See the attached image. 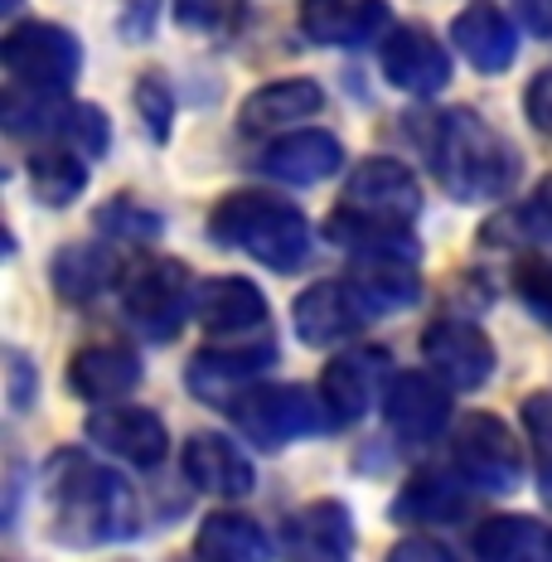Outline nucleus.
Here are the masks:
<instances>
[{
  "instance_id": "nucleus-1",
  "label": "nucleus",
  "mask_w": 552,
  "mask_h": 562,
  "mask_svg": "<svg viewBox=\"0 0 552 562\" xmlns=\"http://www.w3.org/2000/svg\"><path fill=\"white\" fill-rule=\"evenodd\" d=\"M421 150H427V166L437 175V184L461 204L504 199L519 180V150L470 108L427 116Z\"/></svg>"
},
{
  "instance_id": "nucleus-2",
  "label": "nucleus",
  "mask_w": 552,
  "mask_h": 562,
  "mask_svg": "<svg viewBox=\"0 0 552 562\" xmlns=\"http://www.w3.org/2000/svg\"><path fill=\"white\" fill-rule=\"evenodd\" d=\"M44 490H49L58 543L102 548L136 533V495L122 475H112L108 465L88 461V456L58 451L44 471Z\"/></svg>"
},
{
  "instance_id": "nucleus-3",
  "label": "nucleus",
  "mask_w": 552,
  "mask_h": 562,
  "mask_svg": "<svg viewBox=\"0 0 552 562\" xmlns=\"http://www.w3.org/2000/svg\"><path fill=\"white\" fill-rule=\"evenodd\" d=\"M209 238L218 248H238L252 262L272 267V272H301L315 252V233L311 218L296 204L262 190H243L218 199L214 218H209Z\"/></svg>"
},
{
  "instance_id": "nucleus-4",
  "label": "nucleus",
  "mask_w": 552,
  "mask_h": 562,
  "mask_svg": "<svg viewBox=\"0 0 552 562\" xmlns=\"http://www.w3.org/2000/svg\"><path fill=\"white\" fill-rule=\"evenodd\" d=\"M228 417L252 447L281 451L301 437L330 427V413L320 403V389H301V383H252L248 393H238L228 403Z\"/></svg>"
},
{
  "instance_id": "nucleus-5",
  "label": "nucleus",
  "mask_w": 552,
  "mask_h": 562,
  "mask_svg": "<svg viewBox=\"0 0 552 562\" xmlns=\"http://www.w3.org/2000/svg\"><path fill=\"white\" fill-rule=\"evenodd\" d=\"M194 277L184 262L174 257H156V262H140L122 286V306L126 321L136 325L146 339H174L180 325L194 315Z\"/></svg>"
},
{
  "instance_id": "nucleus-6",
  "label": "nucleus",
  "mask_w": 552,
  "mask_h": 562,
  "mask_svg": "<svg viewBox=\"0 0 552 562\" xmlns=\"http://www.w3.org/2000/svg\"><path fill=\"white\" fill-rule=\"evenodd\" d=\"M0 64L15 78L20 88L30 92H58L78 78L83 68V44L68 30L44 25V20H30V25H15L0 40Z\"/></svg>"
},
{
  "instance_id": "nucleus-7",
  "label": "nucleus",
  "mask_w": 552,
  "mask_h": 562,
  "mask_svg": "<svg viewBox=\"0 0 552 562\" xmlns=\"http://www.w3.org/2000/svg\"><path fill=\"white\" fill-rule=\"evenodd\" d=\"M451 461L465 485L485 495H514L523 475V451L495 413H470L451 437Z\"/></svg>"
},
{
  "instance_id": "nucleus-8",
  "label": "nucleus",
  "mask_w": 552,
  "mask_h": 562,
  "mask_svg": "<svg viewBox=\"0 0 552 562\" xmlns=\"http://www.w3.org/2000/svg\"><path fill=\"white\" fill-rule=\"evenodd\" d=\"M421 359L446 389H480L495 373V345L475 321L441 315L421 330Z\"/></svg>"
},
{
  "instance_id": "nucleus-9",
  "label": "nucleus",
  "mask_w": 552,
  "mask_h": 562,
  "mask_svg": "<svg viewBox=\"0 0 552 562\" xmlns=\"http://www.w3.org/2000/svg\"><path fill=\"white\" fill-rule=\"evenodd\" d=\"M345 209H354L363 218H383V224H397V228H413V218L421 214V184L407 166L387 156H369L349 170V184H345Z\"/></svg>"
},
{
  "instance_id": "nucleus-10",
  "label": "nucleus",
  "mask_w": 552,
  "mask_h": 562,
  "mask_svg": "<svg viewBox=\"0 0 552 562\" xmlns=\"http://www.w3.org/2000/svg\"><path fill=\"white\" fill-rule=\"evenodd\" d=\"M277 359V339H252V345H228V349H199L184 369V383L199 403L228 407L238 393H248Z\"/></svg>"
},
{
  "instance_id": "nucleus-11",
  "label": "nucleus",
  "mask_w": 552,
  "mask_h": 562,
  "mask_svg": "<svg viewBox=\"0 0 552 562\" xmlns=\"http://www.w3.org/2000/svg\"><path fill=\"white\" fill-rule=\"evenodd\" d=\"M383 78L397 92H413V98H431L451 83V54L437 44V34L421 25H397L383 34L379 49Z\"/></svg>"
},
{
  "instance_id": "nucleus-12",
  "label": "nucleus",
  "mask_w": 552,
  "mask_h": 562,
  "mask_svg": "<svg viewBox=\"0 0 552 562\" xmlns=\"http://www.w3.org/2000/svg\"><path fill=\"white\" fill-rule=\"evenodd\" d=\"M387 389V349H345L325 364L320 403L330 413V427H349L373 407V397Z\"/></svg>"
},
{
  "instance_id": "nucleus-13",
  "label": "nucleus",
  "mask_w": 552,
  "mask_h": 562,
  "mask_svg": "<svg viewBox=\"0 0 552 562\" xmlns=\"http://www.w3.org/2000/svg\"><path fill=\"white\" fill-rule=\"evenodd\" d=\"M296 335L301 345L311 349H330L339 339L359 335L363 325H369V311L359 306L354 286H349L345 277H330V281H315V286H305L296 296Z\"/></svg>"
},
{
  "instance_id": "nucleus-14",
  "label": "nucleus",
  "mask_w": 552,
  "mask_h": 562,
  "mask_svg": "<svg viewBox=\"0 0 552 562\" xmlns=\"http://www.w3.org/2000/svg\"><path fill=\"white\" fill-rule=\"evenodd\" d=\"M88 437L98 441L102 451H112L116 461L136 465V471H156L166 461V422H160L150 407H132V403H116L108 413H92L88 422Z\"/></svg>"
},
{
  "instance_id": "nucleus-15",
  "label": "nucleus",
  "mask_w": 552,
  "mask_h": 562,
  "mask_svg": "<svg viewBox=\"0 0 552 562\" xmlns=\"http://www.w3.org/2000/svg\"><path fill=\"white\" fill-rule=\"evenodd\" d=\"M383 417L397 437L407 441H431L446 431L451 422V397H446V383L427 379V373L407 369V373H393L383 389Z\"/></svg>"
},
{
  "instance_id": "nucleus-16",
  "label": "nucleus",
  "mask_w": 552,
  "mask_h": 562,
  "mask_svg": "<svg viewBox=\"0 0 552 562\" xmlns=\"http://www.w3.org/2000/svg\"><path fill=\"white\" fill-rule=\"evenodd\" d=\"M184 475H190L194 490H204L214 499H243L257 485L252 461L218 431H194L184 441Z\"/></svg>"
},
{
  "instance_id": "nucleus-17",
  "label": "nucleus",
  "mask_w": 552,
  "mask_h": 562,
  "mask_svg": "<svg viewBox=\"0 0 552 562\" xmlns=\"http://www.w3.org/2000/svg\"><path fill=\"white\" fill-rule=\"evenodd\" d=\"M194 321L209 335H252L267 325V296L248 277H209L194 291Z\"/></svg>"
},
{
  "instance_id": "nucleus-18",
  "label": "nucleus",
  "mask_w": 552,
  "mask_h": 562,
  "mask_svg": "<svg viewBox=\"0 0 552 562\" xmlns=\"http://www.w3.org/2000/svg\"><path fill=\"white\" fill-rule=\"evenodd\" d=\"M387 30L383 0H301V34L311 44H339L354 49Z\"/></svg>"
},
{
  "instance_id": "nucleus-19",
  "label": "nucleus",
  "mask_w": 552,
  "mask_h": 562,
  "mask_svg": "<svg viewBox=\"0 0 552 562\" xmlns=\"http://www.w3.org/2000/svg\"><path fill=\"white\" fill-rule=\"evenodd\" d=\"M451 40L465 54V64L480 68V74H504L514 64V54H519V34H514L509 15L499 5H489V0H475L451 20Z\"/></svg>"
},
{
  "instance_id": "nucleus-20",
  "label": "nucleus",
  "mask_w": 552,
  "mask_h": 562,
  "mask_svg": "<svg viewBox=\"0 0 552 562\" xmlns=\"http://www.w3.org/2000/svg\"><path fill=\"white\" fill-rule=\"evenodd\" d=\"M354 548V514L339 499H315L286 524L291 562H345Z\"/></svg>"
},
{
  "instance_id": "nucleus-21",
  "label": "nucleus",
  "mask_w": 552,
  "mask_h": 562,
  "mask_svg": "<svg viewBox=\"0 0 552 562\" xmlns=\"http://www.w3.org/2000/svg\"><path fill=\"white\" fill-rule=\"evenodd\" d=\"M320 108H325V92L315 78H281V83L257 88L243 102L238 126H243V136H267V132H281V126L311 122Z\"/></svg>"
},
{
  "instance_id": "nucleus-22",
  "label": "nucleus",
  "mask_w": 552,
  "mask_h": 562,
  "mask_svg": "<svg viewBox=\"0 0 552 562\" xmlns=\"http://www.w3.org/2000/svg\"><path fill=\"white\" fill-rule=\"evenodd\" d=\"M345 166V146L330 132H296L262 150V170L281 184H320Z\"/></svg>"
},
{
  "instance_id": "nucleus-23",
  "label": "nucleus",
  "mask_w": 552,
  "mask_h": 562,
  "mask_svg": "<svg viewBox=\"0 0 552 562\" xmlns=\"http://www.w3.org/2000/svg\"><path fill=\"white\" fill-rule=\"evenodd\" d=\"M140 383V359L122 345H88L68 364V389L83 403H116Z\"/></svg>"
},
{
  "instance_id": "nucleus-24",
  "label": "nucleus",
  "mask_w": 552,
  "mask_h": 562,
  "mask_svg": "<svg viewBox=\"0 0 552 562\" xmlns=\"http://www.w3.org/2000/svg\"><path fill=\"white\" fill-rule=\"evenodd\" d=\"M325 233H330V243H339V248H349L359 257V262H417V238L413 228H397V224H383V218H363L354 214V209L339 204V214L325 224Z\"/></svg>"
},
{
  "instance_id": "nucleus-25",
  "label": "nucleus",
  "mask_w": 552,
  "mask_h": 562,
  "mask_svg": "<svg viewBox=\"0 0 552 562\" xmlns=\"http://www.w3.org/2000/svg\"><path fill=\"white\" fill-rule=\"evenodd\" d=\"M194 553H199V562H272L277 558L262 524L248 519V514H233V509H218L199 524Z\"/></svg>"
},
{
  "instance_id": "nucleus-26",
  "label": "nucleus",
  "mask_w": 552,
  "mask_h": 562,
  "mask_svg": "<svg viewBox=\"0 0 552 562\" xmlns=\"http://www.w3.org/2000/svg\"><path fill=\"white\" fill-rule=\"evenodd\" d=\"M470 553H475V562H548L552 533L523 514H495L470 533Z\"/></svg>"
},
{
  "instance_id": "nucleus-27",
  "label": "nucleus",
  "mask_w": 552,
  "mask_h": 562,
  "mask_svg": "<svg viewBox=\"0 0 552 562\" xmlns=\"http://www.w3.org/2000/svg\"><path fill=\"white\" fill-rule=\"evenodd\" d=\"M49 277H54L58 296L74 301V306H83V301L102 296V291L116 281V252L108 248V243H68V248L54 257Z\"/></svg>"
},
{
  "instance_id": "nucleus-28",
  "label": "nucleus",
  "mask_w": 552,
  "mask_h": 562,
  "mask_svg": "<svg viewBox=\"0 0 552 562\" xmlns=\"http://www.w3.org/2000/svg\"><path fill=\"white\" fill-rule=\"evenodd\" d=\"M465 509V485L446 471H417L397 490L393 519L397 524H451Z\"/></svg>"
},
{
  "instance_id": "nucleus-29",
  "label": "nucleus",
  "mask_w": 552,
  "mask_h": 562,
  "mask_svg": "<svg viewBox=\"0 0 552 562\" xmlns=\"http://www.w3.org/2000/svg\"><path fill=\"white\" fill-rule=\"evenodd\" d=\"M345 281L354 286V296H359V306L369 311V321L407 311L417 301V277L407 272V262H359Z\"/></svg>"
},
{
  "instance_id": "nucleus-30",
  "label": "nucleus",
  "mask_w": 552,
  "mask_h": 562,
  "mask_svg": "<svg viewBox=\"0 0 552 562\" xmlns=\"http://www.w3.org/2000/svg\"><path fill=\"white\" fill-rule=\"evenodd\" d=\"M30 190L40 204L49 209H68L78 194L88 190V156H78V150H40V156L30 160Z\"/></svg>"
},
{
  "instance_id": "nucleus-31",
  "label": "nucleus",
  "mask_w": 552,
  "mask_h": 562,
  "mask_svg": "<svg viewBox=\"0 0 552 562\" xmlns=\"http://www.w3.org/2000/svg\"><path fill=\"white\" fill-rule=\"evenodd\" d=\"M64 136L68 150H78V156H102L108 150V116L98 108H88V102H64V116H58V132Z\"/></svg>"
},
{
  "instance_id": "nucleus-32",
  "label": "nucleus",
  "mask_w": 552,
  "mask_h": 562,
  "mask_svg": "<svg viewBox=\"0 0 552 562\" xmlns=\"http://www.w3.org/2000/svg\"><path fill=\"white\" fill-rule=\"evenodd\" d=\"M92 224H98L102 233H112L116 243H150V238H160V228H166L160 214L132 204V199H112V204H102Z\"/></svg>"
},
{
  "instance_id": "nucleus-33",
  "label": "nucleus",
  "mask_w": 552,
  "mask_h": 562,
  "mask_svg": "<svg viewBox=\"0 0 552 562\" xmlns=\"http://www.w3.org/2000/svg\"><path fill=\"white\" fill-rule=\"evenodd\" d=\"M523 431L533 441V456H538V471L552 485V393H533L523 397Z\"/></svg>"
},
{
  "instance_id": "nucleus-34",
  "label": "nucleus",
  "mask_w": 552,
  "mask_h": 562,
  "mask_svg": "<svg viewBox=\"0 0 552 562\" xmlns=\"http://www.w3.org/2000/svg\"><path fill=\"white\" fill-rule=\"evenodd\" d=\"M514 291H519V301L538 321L552 325V262H543V257L523 262L519 272H514Z\"/></svg>"
},
{
  "instance_id": "nucleus-35",
  "label": "nucleus",
  "mask_w": 552,
  "mask_h": 562,
  "mask_svg": "<svg viewBox=\"0 0 552 562\" xmlns=\"http://www.w3.org/2000/svg\"><path fill=\"white\" fill-rule=\"evenodd\" d=\"M509 228L523 233V243H552V175L538 184L519 214H509Z\"/></svg>"
},
{
  "instance_id": "nucleus-36",
  "label": "nucleus",
  "mask_w": 552,
  "mask_h": 562,
  "mask_svg": "<svg viewBox=\"0 0 552 562\" xmlns=\"http://www.w3.org/2000/svg\"><path fill=\"white\" fill-rule=\"evenodd\" d=\"M136 108H140V116H146L150 136H156V140H166V136H170L174 102H170V88L160 83V78H140V88H136Z\"/></svg>"
},
{
  "instance_id": "nucleus-37",
  "label": "nucleus",
  "mask_w": 552,
  "mask_h": 562,
  "mask_svg": "<svg viewBox=\"0 0 552 562\" xmlns=\"http://www.w3.org/2000/svg\"><path fill=\"white\" fill-rule=\"evenodd\" d=\"M523 112H528V122L538 126L543 136H552V68H543V74L528 83L523 92Z\"/></svg>"
},
{
  "instance_id": "nucleus-38",
  "label": "nucleus",
  "mask_w": 552,
  "mask_h": 562,
  "mask_svg": "<svg viewBox=\"0 0 552 562\" xmlns=\"http://www.w3.org/2000/svg\"><path fill=\"white\" fill-rule=\"evenodd\" d=\"M156 15H160V0H122V34L132 44L150 40L156 34Z\"/></svg>"
},
{
  "instance_id": "nucleus-39",
  "label": "nucleus",
  "mask_w": 552,
  "mask_h": 562,
  "mask_svg": "<svg viewBox=\"0 0 552 562\" xmlns=\"http://www.w3.org/2000/svg\"><path fill=\"white\" fill-rule=\"evenodd\" d=\"M228 10V0H174V20L184 30H214Z\"/></svg>"
},
{
  "instance_id": "nucleus-40",
  "label": "nucleus",
  "mask_w": 552,
  "mask_h": 562,
  "mask_svg": "<svg viewBox=\"0 0 552 562\" xmlns=\"http://www.w3.org/2000/svg\"><path fill=\"white\" fill-rule=\"evenodd\" d=\"M5 373H10V407H15V413H25L30 397H34V379H30V364H25V355H20V349H10V355H5Z\"/></svg>"
},
{
  "instance_id": "nucleus-41",
  "label": "nucleus",
  "mask_w": 552,
  "mask_h": 562,
  "mask_svg": "<svg viewBox=\"0 0 552 562\" xmlns=\"http://www.w3.org/2000/svg\"><path fill=\"white\" fill-rule=\"evenodd\" d=\"M387 562H455L446 553L441 543H431V538H403V543L387 553Z\"/></svg>"
},
{
  "instance_id": "nucleus-42",
  "label": "nucleus",
  "mask_w": 552,
  "mask_h": 562,
  "mask_svg": "<svg viewBox=\"0 0 552 562\" xmlns=\"http://www.w3.org/2000/svg\"><path fill=\"white\" fill-rule=\"evenodd\" d=\"M514 15H519L538 40H552V0H514Z\"/></svg>"
},
{
  "instance_id": "nucleus-43",
  "label": "nucleus",
  "mask_w": 552,
  "mask_h": 562,
  "mask_svg": "<svg viewBox=\"0 0 552 562\" xmlns=\"http://www.w3.org/2000/svg\"><path fill=\"white\" fill-rule=\"evenodd\" d=\"M15 5H20V0H5V10H15Z\"/></svg>"
}]
</instances>
